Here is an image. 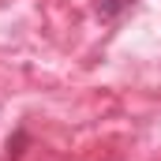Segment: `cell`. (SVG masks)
Returning <instances> with one entry per match:
<instances>
[{"mask_svg":"<svg viewBox=\"0 0 161 161\" xmlns=\"http://www.w3.org/2000/svg\"><path fill=\"white\" fill-rule=\"evenodd\" d=\"M23 142H26V135H15V142H8V158H11V161H15L19 154H23V150H19Z\"/></svg>","mask_w":161,"mask_h":161,"instance_id":"cell-1","label":"cell"}]
</instances>
